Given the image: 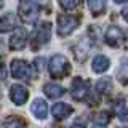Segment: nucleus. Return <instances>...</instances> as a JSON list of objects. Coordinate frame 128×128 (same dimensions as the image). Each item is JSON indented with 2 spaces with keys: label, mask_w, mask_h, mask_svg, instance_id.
Here are the masks:
<instances>
[{
  "label": "nucleus",
  "mask_w": 128,
  "mask_h": 128,
  "mask_svg": "<svg viewBox=\"0 0 128 128\" xmlns=\"http://www.w3.org/2000/svg\"><path fill=\"white\" fill-rule=\"evenodd\" d=\"M48 69H50V74L53 75L54 78H62L69 74L70 70V64L67 61L66 56L62 54H54L53 58L50 59V64H48Z\"/></svg>",
  "instance_id": "nucleus-1"
},
{
  "label": "nucleus",
  "mask_w": 128,
  "mask_h": 128,
  "mask_svg": "<svg viewBox=\"0 0 128 128\" xmlns=\"http://www.w3.org/2000/svg\"><path fill=\"white\" fill-rule=\"evenodd\" d=\"M18 13H19V18H21L26 24H34L37 21L38 13H40L38 3L30 2V0H24V2L19 3Z\"/></svg>",
  "instance_id": "nucleus-2"
},
{
  "label": "nucleus",
  "mask_w": 128,
  "mask_h": 128,
  "mask_svg": "<svg viewBox=\"0 0 128 128\" xmlns=\"http://www.w3.org/2000/svg\"><path fill=\"white\" fill-rule=\"evenodd\" d=\"M77 26H78V19L75 18V16H70V14L58 16V34L61 35V37L69 35L70 32H74Z\"/></svg>",
  "instance_id": "nucleus-3"
},
{
  "label": "nucleus",
  "mask_w": 128,
  "mask_h": 128,
  "mask_svg": "<svg viewBox=\"0 0 128 128\" xmlns=\"http://www.w3.org/2000/svg\"><path fill=\"white\" fill-rule=\"evenodd\" d=\"M10 70L14 78H30L32 75L30 66L22 59H13L10 64Z\"/></svg>",
  "instance_id": "nucleus-4"
},
{
  "label": "nucleus",
  "mask_w": 128,
  "mask_h": 128,
  "mask_svg": "<svg viewBox=\"0 0 128 128\" xmlns=\"http://www.w3.org/2000/svg\"><path fill=\"white\" fill-rule=\"evenodd\" d=\"M70 94L75 101H83V99H86V96L90 94V85H88V82H85V80H82V78H75L74 83H72Z\"/></svg>",
  "instance_id": "nucleus-5"
},
{
  "label": "nucleus",
  "mask_w": 128,
  "mask_h": 128,
  "mask_svg": "<svg viewBox=\"0 0 128 128\" xmlns=\"http://www.w3.org/2000/svg\"><path fill=\"white\" fill-rule=\"evenodd\" d=\"M107 45L110 46H118L120 43L123 42V32L122 29H118L117 26H110L109 29L106 30V37H104Z\"/></svg>",
  "instance_id": "nucleus-6"
},
{
  "label": "nucleus",
  "mask_w": 128,
  "mask_h": 128,
  "mask_svg": "<svg viewBox=\"0 0 128 128\" xmlns=\"http://www.w3.org/2000/svg\"><path fill=\"white\" fill-rule=\"evenodd\" d=\"M10 98H11V101L14 104L22 106V104L27 101V98H29V91H27L22 85H13L11 90H10Z\"/></svg>",
  "instance_id": "nucleus-7"
},
{
  "label": "nucleus",
  "mask_w": 128,
  "mask_h": 128,
  "mask_svg": "<svg viewBox=\"0 0 128 128\" xmlns=\"http://www.w3.org/2000/svg\"><path fill=\"white\" fill-rule=\"evenodd\" d=\"M27 42V34L22 27H16V32L10 38V48L11 50H21Z\"/></svg>",
  "instance_id": "nucleus-8"
},
{
  "label": "nucleus",
  "mask_w": 128,
  "mask_h": 128,
  "mask_svg": "<svg viewBox=\"0 0 128 128\" xmlns=\"http://www.w3.org/2000/svg\"><path fill=\"white\" fill-rule=\"evenodd\" d=\"M50 37H51V24L50 22H43L37 29V32H35L34 40H35L37 45H45V43H48Z\"/></svg>",
  "instance_id": "nucleus-9"
},
{
  "label": "nucleus",
  "mask_w": 128,
  "mask_h": 128,
  "mask_svg": "<svg viewBox=\"0 0 128 128\" xmlns=\"http://www.w3.org/2000/svg\"><path fill=\"white\" fill-rule=\"evenodd\" d=\"M51 112H53V117L56 120H64L72 114V107L64 102H56L53 106V109H51Z\"/></svg>",
  "instance_id": "nucleus-10"
},
{
  "label": "nucleus",
  "mask_w": 128,
  "mask_h": 128,
  "mask_svg": "<svg viewBox=\"0 0 128 128\" xmlns=\"http://www.w3.org/2000/svg\"><path fill=\"white\" fill-rule=\"evenodd\" d=\"M30 110H32V114L35 115L37 118H46V114H48V106H46V102L43 101V99H35L34 102H32V106H30Z\"/></svg>",
  "instance_id": "nucleus-11"
},
{
  "label": "nucleus",
  "mask_w": 128,
  "mask_h": 128,
  "mask_svg": "<svg viewBox=\"0 0 128 128\" xmlns=\"http://www.w3.org/2000/svg\"><path fill=\"white\" fill-rule=\"evenodd\" d=\"M16 27V16L13 13H6L0 18V32H10Z\"/></svg>",
  "instance_id": "nucleus-12"
},
{
  "label": "nucleus",
  "mask_w": 128,
  "mask_h": 128,
  "mask_svg": "<svg viewBox=\"0 0 128 128\" xmlns=\"http://www.w3.org/2000/svg\"><path fill=\"white\" fill-rule=\"evenodd\" d=\"M109 58H106V56H102V54H99V56H96V58L93 59V64H91V69H93L96 74H102V72H106L107 69H109Z\"/></svg>",
  "instance_id": "nucleus-13"
},
{
  "label": "nucleus",
  "mask_w": 128,
  "mask_h": 128,
  "mask_svg": "<svg viewBox=\"0 0 128 128\" xmlns=\"http://www.w3.org/2000/svg\"><path fill=\"white\" fill-rule=\"evenodd\" d=\"M43 91H45V94L48 96V98H61V96L66 93V90L58 85V83H46L45 86H43Z\"/></svg>",
  "instance_id": "nucleus-14"
},
{
  "label": "nucleus",
  "mask_w": 128,
  "mask_h": 128,
  "mask_svg": "<svg viewBox=\"0 0 128 128\" xmlns=\"http://www.w3.org/2000/svg\"><path fill=\"white\" fill-rule=\"evenodd\" d=\"M88 6H90L91 13L94 16H98L106 10V2H102V0H90V2H88Z\"/></svg>",
  "instance_id": "nucleus-15"
},
{
  "label": "nucleus",
  "mask_w": 128,
  "mask_h": 128,
  "mask_svg": "<svg viewBox=\"0 0 128 128\" xmlns=\"http://www.w3.org/2000/svg\"><path fill=\"white\" fill-rule=\"evenodd\" d=\"M110 90H112V82L109 78H102V80H99V82L96 83V91L101 93V94L110 93Z\"/></svg>",
  "instance_id": "nucleus-16"
},
{
  "label": "nucleus",
  "mask_w": 128,
  "mask_h": 128,
  "mask_svg": "<svg viewBox=\"0 0 128 128\" xmlns=\"http://www.w3.org/2000/svg\"><path fill=\"white\" fill-rule=\"evenodd\" d=\"M115 112H117V117L122 122H128V107L125 106V102L120 101L117 106H115Z\"/></svg>",
  "instance_id": "nucleus-17"
},
{
  "label": "nucleus",
  "mask_w": 128,
  "mask_h": 128,
  "mask_svg": "<svg viewBox=\"0 0 128 128\" xmlns=\"http://www.w3.org/2000/svg\"><path fill=\"white\" fill-rule=\"evenodd\" d=\"M59 5H61L64 10H74V8H77L78 2H77V0H61Z\"/></svg>",
  "instance_id": "nucleus-18"
},
{
  "label": "nucleus",
  "mask_w": 128,
  "mask_h": 128,
  "mask_svg": "<svg viewBox=\"0 0 128 128\" xmlns=\"http://www.w3.org/2000/svg\"><path fill=\"white\" fill-rule=\"evenodd\" d=\"M118 77H122V78L128 77V59H123V64H122L120 72H118Z\"/></svg>",
  "instance_id": "nucleus-19"
},
{
  "label": "nucleus",
  "mask_w": 128,
  "mask_h": 128,
  "mask_svg": "<svg viewBox=\"0 0 128 128\" xmlns=\"http://www.w3.org/2000/svg\"><path fill=\"white\" fill-rule=\"evenodd\" d=\"M5 128H24V123L22 122H19V120H10V122H6L5 123Z\"/></svg>",
  "instance_id": "nucleus-20"
},
{
  "label": "nucleus",
  "mask_w": 128,
  "mask_h": 128,
  "mask_svg": "<svg viewBox=\"0 0 128 128\" xmlns=\"http://www.w3.org/2000/svg\"><path fill=\"white\" fill-rule=\"evenodd\" d=\"M122 16H123V18H125V21L128 22V6H125V8H123V10H122Z\"/></svg>",
  "instance_id": "nucleus-21"
},
{
  "label": "nucleus",
  "mask_w": 128,
  "mask_h": 128,
  "mask_svg": "<svg viewBox=\"0 0 128 128\" xmlns=\"http://www.w3.org/2000/svg\"><path fill=\"white\" fill-rule=\"evenodd\" d=\"M93 128H106V125H98V123H94Z\"/></svg>",
  "instance_id": "nucleus-22"
},
{
  "label": "nucleus",
  "mask_w": 128,
  "mask_h": 128,
  "mask_svg": "<svg viewBox=\"0 0 128 128\" xmlns=\"http://www.w3.org/2000/svg\"><path fill=\"white\" fill-rule=\"evenodd\" d=\"M70 128H82V126H78V125H72Z\"/></svg>",
  "instance_id": "nucleus-23"
},
{
  "label": "nucleus",
  "mask_w": 128,
  "mask_h": 128,
  "mask_svg": "<svg viewBox=\"0 0 128 128\" xmlns=\"http://www.w3.org/2000/svg\"><path fill=\"white\" fill-rule=\"evenodd\" d=\"M2 6H3V3H2V2H0V8H2Z\"/></svg>",
  "instance_id": "nucleus-24"
}]
</instances>
